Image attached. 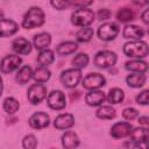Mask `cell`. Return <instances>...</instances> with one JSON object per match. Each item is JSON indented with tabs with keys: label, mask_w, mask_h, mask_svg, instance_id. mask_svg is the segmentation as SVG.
<instances>
[{
	"label": "cell",
	"mask_w": 149,
	"mask_h": 149,
	"mask_svg": "<svg viewBox=\"0 0 149 149\" xmlns=\"http://www.w3.org/2000/svg\"><path fill=\"white\" fill-rule=\"evenodd\" d=\"M140 125H143V126H147L149 123V118L148 116H140L139 118V121H137Z\"/></svg>",
	"instance_id": "40"
},
{
	"label": "cell",
	"mask_w": 149,
	"mask_h": 149,
	"mask_svg": "<svg viewBox=\"0 0 149 149\" xmlns=\"http://www.w3.org/2000/svg\"><path fill=\"white\" fill-rule=\"evenodd\" d=\"M81 70H78V69H68L65 71L62 72L61 74V81L62 84L68 87V88H73L76 87L80 80H81Z\"/></svg>",
	"instance_id": "6"
},
{
	"label": "cell",
	"mask_w": 149,
	"mask_h": 149,
	"mask_svg": "<svg viewBox=\"0 0 149 149\" xmlns=\"http://www.w3.org/2000/svg\"><path fill=\"white\" fill-rule=\"evenodd\" d=\"M95 115L100 120H112V119L115 118L116 112H115V108L114 107H112L109 105H106V106H100L97 109Z\"/></svg>",
	"instance_id": "26"
},
{
	"label": "cell",
	"mask_w": 149,
	"mask_h": 149,
	"mask_svg": "<svg viewBox=\"0 0 149 149\" xmlns=\"http://www.w3.org/2000/svg\"><path fill=\"white\" fill-rule=\"evenodd\" d=\"M74 125V116L70 113H62L56 116L54 121V127L59 130L70 129Z\"/></svg>",
	"instance_id": "14"
},
{
	"label": "cell",
	"mask_w": 149,
	"mask_h": 149,
	"mask_svg": "<svg viewBox=\"0 0 149 149\" xmlns=\"http://www.w3.org/2000/svg\"><path fill=\"white\" fill-rule=\"evenodd\" d=\"M48 106L54 111H62L66 106V98L65 94L61 90L51 91L47 97Z\"/></svg>",
	"instance_id": "8"
},
{
	"label": "cell",
	"mask_w": 149,
	"mask_h": 149,
	"mask_svg": "<svg viewBox=\"0 0 149 149\" xmlns=\"http://www.w3.org/2000/svg\"><path fill=\"white\" fill-rule=\"evenodd\" d=\"M92 3H93L92 1H70V6L77 8H88V6Z\"/></svg>",
	"instance_id": "38"
},
{
	"label": "cell",
	"mask_w": 149,
	"mask_h": 149,
	"mask_svg": "<svg viewBox=\"0 0 149 149\" xmlns=\"http://www.w3.org/2000/svg\"><path fill=\"white\" fill-rule=\"evenodd\" d=\"M31 48H33L31 43L23 37H17L12 43V49L17 55H28V54H30Z\"/></svg>",
	"instance_id": "18"
},
{
	"label": "cell",
	"mask_w": 149,
	"mask_h": 149,
	"mask_svg": "<svg viewBox=\"0 0 149 149\" xmlns=\"http://www.w3.org/2000/svg\"><path fill=\"white\" fill-rule=\"evenodd\" d=\"M88 62H90L88 56H87L86 54H84V52H80V54H78V55H76V56L73 57V59H72V65H73L74 69L81 70V69H84V68L87 66Z\"/></svg>",
	"instance_id": "32"
},
{
	"label": "cell",
	"mask_w": 149,
	"mask_h": 149,
	"mask_svg": "<svg viewBox=\"0 0 149 149\" xmlns=\"http://www.w3.org/2000/svg\"><path fill=\"white\" fill-rule=\"evenodd\" d=\"M118 61V56L114 51L111 50H101L95 54L93 63L95 66L100 69H108L111 66H114Z\"/></svg>",
	"instance_id": "4"
},
{
	"label": "cell",
	"mask_w": 149,
	"mask_h": 149,
	"mask_svg": "<svg viewBox=\"0 0 149 149\" xmlns=\"http://www.w3.org/2000/svg\"><path fill=\"white\" fill-rule=\"evenodd\" d=\"M135 17V13L133 9L130 8H120L119 12L116 13V19L118 21L120 22H123V23H127V22H130L133 21Z\"/></svg>",
	"instance_id": "31"
},
{
	"label": "cell",
	"mask_w": 149,
	"mask_h": 149,
	"mask_svg": "<svg viewBox=\"0 0 149 149\" xmlns=\"http://www.w3.org/2000/svg\"><path fill=\"white\" fill-rule=\"evenodd\" d=\"M28 122H29V126L34 129H43L49 126L50 116L44 112H36L29 118Z\"/></svg>",
	"instance_id": "11"
},
{
	"label": "cell",
	"mask_w": 149,
	"mask_h": 149,
	"mask_svg": "<svg viewBox=\"0 0 149 149\" xmlns=\"http://www.w3.org/2000/svg\"><path fill=\"white\" fill-rule=\"evenodd\" d=\"M2 91H3V80H2V78L0 76V97L2 94Z\"/></svg>",
	"instance_id": "42"
},
{
	"label": "cell",
	"mask_w": 149,
	"mask_h": 149,
	"mask_svg": "<svg viewBox=\"0 0 149 149\" xmlns=\"http://www.w3.org/2000/svg\"><path fill=\"white\" fill-rule=\"evenodd\" d=\"M19 31V24L10 19L0 20V37H9Z\"/></svg>",
	"instance_id": "13"
},
{
	"label": "cell",
	"mask_w": 149,
	"mask_h": 149,
	"mask_svg": "<svg viewBox=\"0 0 149 149\" xmlns=\"http://www.w3.org/2000/svg\"><path fill=\"white\" fill-rule=\"evenodd\" d=\"M148 97H149V91H148V90H144V91H142L140 94H137V97H136V102H137L139 105L146 106V105H148Z\"/></svg>",
	"instance_id": "36"
},
{
	"label": "cell",
	"mask_w": 149,
	"mask_h": 149,
	"mask_svg": "<svg viewBox=\"0 0 149 149\" xmlns=\"http://www.w3.org/2000/svg\"><path fill=\"white\" fill-rule=\"evenodd\" d=\"M125 68L133 73H144L148 70V63L141 59H133L125 64Z\"/></svg>",
	"instance_id": "21"
},
{
	"label": "cell",
	"mask_w": 149,
	"mask_h": 149,
	"mask_svg": "<svg viewBox=\"0 0 149 149\" xmlns=\"http://www.w3.org/2000/svg\"><path fill=\"white\" fill-rule=\"evenodd\" d=\"M51 77V71L48 68H37L34 73H33V78L37 84H44L47 83Z\"/></svg>",
	"instance_id": "27"
},
{
	"label": "cell",
	"mask_w": 149,
	"mask_h": 149,
	"mask_svg": "<svg viewBox=\"0 0 149 149\" xmlns=\"http://www.w3.org/2000/svg\"><path fill=\"white\" fill-rule=\"evenodd\" d=\"M106 84V78L98 72H93V73H88L87 76H85L81 79V85L84 88L93 91V90H98L100 87H102Z\"/></svg>",
	"instance_id": "7"
},
{
	"label": "cell",
	"mask_w": 149,
	"mask_h": 149,
	"mask_svg": "<svg viewBox=\"0 0 149 149\" xmlns=\"http://www.w3.org/2000/svg\"><path fill=\"white\" fill-rule=\"evenodd\" d=\"M22 147L23 149H36L37 147V140L35 135L28 134L22 139Z\"/></svg>",
	"instance_id": "33"
},
{
	"label": "cell",
	"mask_w": 149,
	"mask_h": 149,
	"mask_svg": "<svg viewBox=\"0 0 149 149\" xmlns=\"http://www.w3.org/2000/svg\"><path fill=\"white\" fill-rule=\"evenodd\" d=\"M61 142H62V147L64 149H77L80 144V140H79L78 135L72 130L65 132L62 135Z\"/></svg>",
	"instance_id": "15"
},
{
	"label": "cell",
	"mask_w": 149,
	"mask_h": 149,
	"mask_svg": "<svg viewBox=\"0 0 149 149\" xmlns=\"http://www.w3.org/2000/svg\"><path fill=\"white\" fill-rule=\"evenodd\" d=\"M129 136H130L133 143H136V144H146L149 134H148V129L146 127H139V128L132 129Z\"/></svg>",
	"instance_id": "19"
},
{
	"label": "cell",
	"mask_w": 149,
	"mask_h": 149,
	"mask_svg": "<svg viewBox=\"0 0 149 149\" xmlns=\"http://www.w3.org/2000/svg\"><path fill=\"white\" fill-rule=\"evenodd\" d=\"M123 38L127 40H134V41H141V38L144 36L143 28L135 26V24H127L122 30Z\"/></svg>",
	"instance_id": "16"
},
{
	"label": "cell",
	"mask_w": 149,
	"mask_h": 149,
	"mask_svg": "<svg viewBox=\"0 0 149 149\" xmlns=\"http://www.w3.org/2000/svg\"><path fill=\"white\" fill-rule=\"evenodd\" d=\"M148 15H149V10H148V9H144V12L141 14L142 21H143L146 24H148V23H149V17H148Z\"/></svg>",
	"instance_id": "39"
},
{
	"label": "cell",
	"mask_w": 149,
	"mask_h": 149,
	"mask_svg": "<svg viewBox=\"0 0 149 149\" xmlns=\"http://www.w3.org/2000/svg\"><path fill=\"white\" fill-rule=\"evenodd\" d=\"M78 49V44L77 42L73 41H66V42H62L61 44L57 45L56 51L59 56H68L71 54H74Z\"/></svg>",
	"instance_id": "23"
},
{
	"label": "cell",
	"mask_w": 149,
	"mask_h": 149,
	"mask_svg": "<svg viewBox=\"0 0 149 149\" xmlns=\"http://www.w3.org/2000/svg\"><path fill=\"white\" fill-rule=\"evenodd\" d=\"M22 64V58L17 55H8L2 58L0 63V71L5 74L17 70Z\"/></svg>",
	"instance_id": "10"
},
{
	"label": "cell",
	"mask_w": 149,
	"mask_h": 149,
	"mask_svg": "<svg viewBox=\"0 0 149 149\" xmlns=\"http://www.w3.org/2000/svg\"><path fill=\"white\" fill-rule=\"evenodd\" d=\"M33 73H34V71L29 65H23L17 71L16 76H15V80L20 85H24L33 78Z\"/></svg>",
	"instance_id": "25"
},
{
	"label": "cell",
	"mask_w": 149,
	"mask_h": 149,
	"mask_svg": "<svg viewBox=\"0 0 149 149\" xmlns=\"http://www.w3.org/2000/svg\"><path fill=\"white\" fill-rule=\"evenodd\" d=\"M51 43V35L49 33H40L34 36L33 44L37 50H45Z\"/></svg>",
	"instance_id": "20"
},
{
	"label": "cell",
	"mask_w": 149,
	"mask_h": 149,
	"mask_svg": "<svg viewBox=\"0 0 149 149\" xmlns=\"http://www.w3.org/2000/svg\"><path fill=\"white\" fill-rule=\"evenodd\" d=\"M45 21V14L40 7H30L24 14L22 20V27L24 29H34L43 26Z\"/></svg>",
	"instance_id": "1"
},
{
	"label": "cell",
	"mask_w": 149,
	"mask_h": 149,
	"mask_svg": "<svg viewBox=\"0 0 149 149\" xmlns=\"http://www.w3.org/2000/svg\"><path fill=\"white\" fill-rule=\"evenodd\" d=\"M123 54L130 58H144L149 54L148 44L144 41H130L123 44Z\"/></svg>",
	"instance_id": "2"
},
{
	"label": "cell",
	"mask_w": 149,
	"mask_h": 149,
	"mask_svg": "<svg viewBox=\"0 0 149 149\" xmlns=\"http://www.w3.org/2000/svg\"><path fill=\"white\" fill-rule=\"evenodd\" d=\"M106 100V95L102 91L100 90H93L90 91L86 95H85V102L88 106L92 107H97V106H101L102 102Z\"/></svg>",
	"instance_id": "17"
},
{
	"label": "cell",
	"mask_w": 149,
	"mask_h": 149,
	"mask_svg": "<svg viewBox=\"0 0 149 149\" xmlns=\"http://www.w3.org/2000/svg\"><path fill=\"white\" fill-rule=\"evenodd\" d=\"M95 19V14L90 8H78L71 15V23L77 27H90Z\"/></svg>",
	"instance_id": "3"
},
{
	"label": "cell",
	"mask_w": 149,
	"mask_h": 149,
	"mask_svg": "<svg viewBox=\"0 0 149 149\" xmlns=\"http://www.w3.org/2000/svg\"><path fill=\"white\" fill-rule=\"evenodd\" d=\"M97 15H98V19L100 21H106V20H108L111 17V12L107 8H101V9H99Z\"/></svg>",
	"instance_id": "37"
},
{
	"label": "cell",
	"mask_w": 149,
	"mask_h": 149,
	"mask_svg": "<svg viewBox=\"0 0 149 149\" xmlns=\"http://www.w3.org/2000/svg\"><path fill=\"white\" fill-rule=\"evenodd\" d=\"M120 31V28H119V24L115 23V22H105L102 23L99 28H98V37L105 42H109V41H113L118 34Z\"/></svg>",
	"instance_id": "5"
},
{
	"label": "cell",
	"mask_w": 149,
	"mask_h": 149,
	"mask_svg": "<svg viewBox=\"0 0 149 149\" xmlns=\"http://www.w3.org/2000/svg\"><path fill=\"white\" fill-rule=\"evenodd\" d=\"M122 116H123L125 120L132 121V120H134V119H136L139 116V112H137V109H135L133 107H127V108L123 109Z\"/></svg>",
	"instance_id": "34"
},
{
	"label": "cell",
	"mask_w": 149,
	"mask_h": 149,
	"mask_svg": "<svg viewBox=\"0 0 149 149\" xmlns=\"http://www.w3.org/2000/svg\"><path fill=\"white\" fill-rule=\"evenodd\" d=\"M132 129L133 127L129 122H116L112 126L109 134L113 139H123L129 136Z\"/></svg>",
	"instance_id": "12"
},
{
	"label": "cell",
	"mask_w": 149,
	"mask_h": 149,
	"mask_svg": "<svg viewBox=\"0 0 149 149\" xmlns=\"http://www.w3.org/2000/svg\"><path fill=\"white\" fill-rule=\"evenodd\" d=\"M2 108H3V111H5L7 114L12 115V114H15V113L19 111V108H20V102H19L15 98H13V97H7V98L3 100Z\"/></svg>",
	"instance_id": "28"
},
{
	"label": "cell",
	"mask_w": 149,
	"mask_h": 149,
	"mask_svg": "<svg viewBox=\"0 0 149 149\" xmlns=\"http://www.w3.org/2000/svg\"><path fill=\"white\" fill-rule=\"evenodd\" d=\"M3 16H5V13H3V10H2L1 8H0V20H2V19H5Z\"/></svg>",
	"instance_id": "43"
},
{
	"label": "cell",
	"mask_w": 149,
	"mask_h": 149,
	"mask_svg": "<svg viewBox=\"0 0 149 149\" xmlns=\"http://www.w3.org/2000/svg\"><path fill=\"white\" fill-rule=\"evenodd\" d=\"M50 5L57 10H63L70 6V1H63V0H56L55 1V0H52V1H50Z\"/></svg>",
	"instance_id": "35"
},
{
	"label": "cell",
	"mask_w": 149,
	"mask_h": 149,
	"mask_svg": "<svg viewBox=\"0 0 149 149\" xmlns=\"http://www.w3.org/2000/svg\"><path fill=\"white\" fill-rule=\"evenodd\" d=\"M125 99V92L121 90V88H118V87H114V88H111L107 97H106V100L109 102V104H120Z\"/></svg>",
	"instance_id": "29"
},
{
	"label": "cell",
	"mask_w": 149,
	"mask_h": 149,
	"mask_svg": "<svg viewBox=\"0 0 149 149\" xmlns=\"http://www.w3.org/2000/svg\"><path fill=\"white\" fill-rule=\"evenodd\" d=\"M126 149H143L141 147V144H136V143H130V144H127V148Z\"/></svg>",
	"instance_id": "41"
},
{
	"label": "cell",
	"mask_w": 149,
	"mask_h": 149,
	"mask_svg": "<svg viewBox=\"0 0 149 149\" xmlns=\"http://www.w3.org/2000/svg\"><path fill=\"white\" fill-rule=\"evenodd\" d=\"M36 61H37V63L40 64V66L47 68V66H49L50 64L54 63V61H55V54H54V51L50 50V49L41 50L40 54L37 55Z\"/></svg>",
	"instance_id": "24"
},
{
	"label": "cell",
	"mask_w": 149,
	"mask_h": 149,
	"mask_svg": "<svg viewBox=\"0 0 149 149\" xmlns=\"http://www.w3.org/2000/svg\"><path fill=\"white\" fill-rule=\"evenodd\" d=\"M93 35H94V31L91 27H84V28H80L76 33V40H77V42L86 43L92 40Z\"/></svg>",
	"instance_id": "30"
},
{
	"label": "cell",
	"mask_w": 149,
	"mask_h": 149,
	"mask_svg": "<svg viewBox=\"0 0 149 149\" xmlns=\"http://www.w3.org/2000/svg\"><path fill=\"white\" fill-rule=\"evenodd\" d=\"M47 97V87L43 84H33L27 92V98L30 104L38 105Z\"/></svg>",
	"instance_id": "9"
},
{
	"label": "cell",
	"mask_w": 149,
	"mask_h": 149,
	"mask_svg": "<svg viewBox=\"0 0 149 149\" xmlns=\"http://www.w3.org/2000/svg\"><path fill=\"white\" fill-rule=\"evenodd\" d=\"M146 81H147V77L144 73H132V74H128L126 78L127 85L133 88H140L144 86Z\"/></svg>",
	"instance_id": "22"
}]
</instances>
